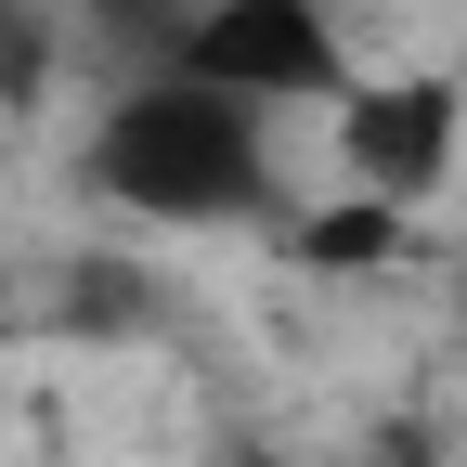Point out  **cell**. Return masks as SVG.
<instances>
[{"label": "cell", "instance_id": "obj_5", "mask_svg": "<svg viewBox=\"0 0 467 467\" xmlns=\"http://www.w3.org/2000/svg\"><path fill=\"white\" fill-rule=\"evenodd\" d=\"M39 104H52V14L0 0V117H39Z\"/></svg>", "mask_w": 467, "mask_h": 467}, {"label": "cell", "instance_id": "obj_1", "mask_svg": "<svg viewBox=\"0 0 467 467\" xmlns=\"http://www.w3.org/2000/svg\"><path fill=\"white\" fill-rule=\"evenodd\" d=\"M78 182L130 221H260L273 208V130H260V104L156 66L143 91H117L91 117Z\"/></svg>", "mask_w": 467, "mask_h": 467}, {"label": "cell", "instance_id": "obj_9", "mask_svg": "<svg viewBox=\"0 0 467 467\" xmlns=\"http://www.w3.org/2000/svg\"><path fill=\"white\" fill-rule=\"evenodd\" d=\"M91 14H156V0H91Z\"/></svg>", "mask_w": 467, "mask_h": 467}, {"label": "cell", "instance_id": "obj_3", "mask_svg": "<svg viewBox=\"0 0 467 467\" xmlns=\"http://www.w3.org/2000/svg\"><path fill=\"white\" fill-rule=\"evenodd\" d=\"M454 143H467V91L454 78H350L337 91V156H350V182L389 195V208L441 195Z\"/></svg>", "mask_w": 467, "mask_h": 467}, {"label": "cell", "instance_id": "obj_6", "mask_svg": "<svg viewBox=\"0 0 467 467\" xmlns=\"http://www.w3.org/2000/svg\"><path fill=\"white\" fill-rule=\"evenodd\" d=\"M143 312H156V285H143V273H117V260L78 273V325H143Z\"/></svg>", "mask_w": 467, "mask_h": 467}, {"label": "cell", "instance_id": "obj_2", "mask_svg": "<svg viewBox=\"0 0 467 467\" xmlns=\"http://www.w3.org/2000/svg\"><path fill=\"white\" fill-rule=\"evenodd\" d=\"M169 66L273 117V104H337L350 91V39H337L325 0H195L169 26Z\"/></svg>", "mask_w": 467, "mask_h": 467}, {"label": "cell", "instance_id": "obj_8", "mask_svg": "<svg viewBox=\"0 0 467 467\" xmlns=\"http://www.w3.org/2000/svg\"><path fill=\"white\" fill-rule=\"evenodd\" d=\"M208 467H285V454H273V441H221Z\"/></svg>", "mask_w": 467, "mask_h": 467}, {"label": "cell", "instance_id": "obj_4", "mask_svg": "<svg viewBox=\"0 0 467 467\" xmlns=\"http://www.w3.org/2000/svg\"><path fill=\"white\" fill-rule=\"evenodd\" d=\"M402 247H416V208H389V195H364V182L285 221V260H299V273H389Z\"/></svg>", "mask_w": 467, "mask_h": 467}, {"label": "cell", "instance_id": "obj_7", "mask_svg": "<svg viewBox=\"0 0 467 467\" xmlns=\"http://www.w3.org/2000/svg\"><path fill=\"white\" fill-rule=\"evenodd\" d=\"M350 467H441V441H429V429H416V416H389V429H377V441H364V454H350Z\"/></svg>", "mask_w": 467, "mask_h": 467}]
</instances>
